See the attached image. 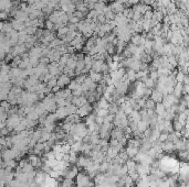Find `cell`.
I'll use <instances>...</instances> for the list:
<instances>
[{"instance_id":"5","label":"cell","mask_w":189,"mask_h":187,"mask_svg":"<svg viewBox=\"0 0 189 187\" xmlns=\"http://www.w3.org/2000/svg\"><path fill=\"white\" fill-rule=\"evenodd\" d=\"M6 17H7V16H6V13L4 12L0 13V20H1V19H6Z\"/></svg>"},{"instance_id":"4","label":"cell","mask_w":189,"mask_h":187,"mask_svg":"<svg viewBox=\"0 0 189 187\" xmlns=\"http://www.w3.org/2000/svg\"><path fill=\"white\" fill-rule=\"evenodd\" d=\"M69 83V78H67V76L64 75V76H62L61 78H60L59 80V86H64V84H67Z\"/></svg>"},{"instance_id":"1","label":"cell","mask_w":189,"mask_h":187,"mask_svg":"<svg viewBox=\"0 0 189 187\" xmlns=\"http://www.w3.org/2000/svg\"><path fill=\"white\" fill-rule=\"evenodd\" d=\"M90 181H91V178H90L86 174H82V173H80V174L76 175V185H77V186L88 187Z\"/></svg>"},{"instance_id":"2","label":"cell","mask_w":189,"mask_h":187,"mask_svg":"<svg viewBox=\"0 0 189 187\" xmlns=\"http://www.w3.org/2000/svg\"><path fill=\"white\" fill-rule=\"evenodd\" d=\"M91 110H92V108H91L88 104H84L83 106H81L80 108H79L77 113H79L80 117H85V116H88V115H90V111H91Z\"/></svg>"},{"instance_id":"3","label":"cell","mask_w":189,"mask_h":187,"mask_svg":"<svg viewBox=\"0 0 189 187\" xmlns=\"http://www.w3.org/2000/svg\"><path fill=\"white\" fill-rule=\"evenodd\" d=\"M34 171V167L30 164L29 162H27L25 164V166L22 167V173H31Z\"/></svg>"}]
</instances>
